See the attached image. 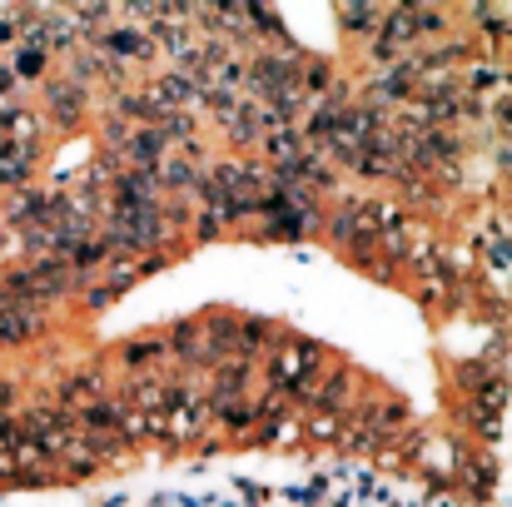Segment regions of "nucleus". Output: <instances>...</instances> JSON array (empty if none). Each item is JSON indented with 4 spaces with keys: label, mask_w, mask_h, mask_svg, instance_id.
Segmentation results:
<instances>
[{
    "label": "nucleus",
    "mask_w": 512,
    "mask_h": 507,
    "mask_svg": "<svg viewBox=\"0 0 512 507\" xmlns=\"http://www.w3.org/2000/svg\"><path fill=\"white\" fill-rule=\"evenodd\" d=\"M269 348H274V353H269V388H284L289 398H294V388L324 363V348H319L314 338L274 334Z\"/></svg>",
    "instance_id": "1"
},
{
    "label": "nucleus",
    "mask_w": 512,
    "mask_h": 507,
    "mask_svg": "<svg viewBox=\"0 0 512 507\" xmlns=\"http://www.w3.org/2000/svg\"><path fill=\"white\" fill-rule=\"evenodd\" d=\"M214 428V413H209V398L174 383L170 393V408H165V438L170 443H199L204 433Z\"/></svg>",
    "instance_id": "2"
},
{
    "label": "nucleus",
    "mask_w": 512,
    "mask_h": 507,
    "mask_svg": "<svg viewBox=\"0 0 512 507\" xmlns=\"http://www.w3.org/2000/svg\"><path fill=\"white\" fill-rule=\"evenodd\" d=\"M294 398H304L314 413H348L353 408V373L348 368H329V363H319L299 388H294Z\"/></svg>",
    "instance_id": "3"
},
{
    "label": "nucleus",
    "mask_w": 512,
    "mask_h": 507,
    "mask_svg": "<svg viewBox=\"0 0 512 507\" xmlns=\"http://www.w3.org/2000/svg\"><path fill=\"white\" fill-rule=\"evenodd\" d=\"M85 105H90V90H85V85H75V80H65V75L45 80V110H50V120L75 125V120L85 115Z\"/></svg>",
    "instance_id": "4"
},
{
    "label": "nucleus",
    "mask_w": 512,
    "mask_h": 507,
    "mask_svg": "<svg viewBox=\"0 0 512 507\" xmlns=\"http://www.w3.org/2000/svg\"><path fill=\"white\" fill-rule=\"evenodd\" d=\"M170 348L189 363V368H214L219 363V353H214V338L204 329V319H189V324H179L170 334Z\"/></svg>",
    "instance_id": "5"
},
{
    "label": "nucleus",
    "mask_w": 512,
    "mask_h": 507,
    "mask_svg": "<svg viewBox=\"0 0 512 507\" xmlns=\"http://www.w3.org/2000/svg\"><path fill=\"white\" fill-rule=\"evenodd\" d=\"M100 45H105V55H110V60H120V65H145V60H155L150 35H145V30H135V25L105 30V35H100Z\"/></svg>",
    "instance_id": "6"
},
{
    "label": "nucleus",
    "mask_w": 512,
    "mask_h": 507,
    "mask_svg": "<svg viewBox=\"0 0 512 507\" xmlns=\"http://www.w3.org/2000/svg\"><path fill=\"white\" fill-rule=\"evenodd\" d=\"M115 204H150V209H160L165 189H160L155 169H120L115 174Z\"/></svg>",
    "instance_id": "7"
},
{
    "label": "nucleus",
    "mask_w": 512,
    "mask_h": 507,
    "mask_svg": "<svg viewBox=\"0 0 512 507\" xmlns=\"http://www.w3.org/2000/svg\"><path fill=\"white\" fill-rule=\"evenodd\" d=\"M45 329L40 304H0V343H25Z\"/></svg>",
    "instance_id": "8"
},
{
    "label": "nucleus",
    "mask_w": 512,
    "mask_h": 507,
    "mask_svg": "<svg viewBox=\"0 0 512 507\" xmlns=\"http://www.w3.org/2000/svg\"><path fill=\"white\" fill-rule=\"evenodd\" d=\"M204 398H209V413H214V423H219L224 433H254V428H259L254 398H214V393H204Z\"/></svg>",
    "instance_id": "9"
},
{
    "label": "nucleus",
    "mask_w": 512,
    "mask_h": 507,
    "mask_svg": "<svg viewBox=\"0 0 512 507\" xmlns=\"http://www.w3.org/2000/svg\"><path fill=\"white\" fill-rule=\"evenodd\" d=\"M100 398H110L100 368H80V373H70L65 388H60V408H65V413H75V408H85V403H100Z\"/></svg>",
    "instance_id": "10"
},
{
    "label": "nucleus",
    "mask_w": 512,
    "mask_h": 507,
    "mask_svg": "<svg viewBox=\"0 0 512 507\" xmlns=\"http://www.w3.org/2000/svg\"><path fill=\"white\" fill-rule=\"evenodd\" d=\"M35 169V145H0V189H25Z\"/></svg>",
    "instance_id": "11"
},
{
    "label": "nucleus",
    "mask_w": 512,
    "mask_h": 507,
    "mask_svg": "<svg viewBox=\"0 0 512 507\" xmlns=\"http://www.w3.org/2000/svg\"><path fill=\"white\" fill-rule=\"evenodd\" d=\"M155 179H160V189H194L199 165H194V160H184V155H165V160L155 165Z\"/></svg>",
    "instance_id": "12"
},
{
    "label": "nucleus",
    "mask_w": 512,
    "mask_h": 507,
    "mask_svg": "<svg viewBox=\"0 0 512 507\" xmlns=\"http://www.w3.org/2000/svg\"><path fill=\"white\" fill-rule=\"evenodd\" d=\"M383 5H339V25L348 35H378Z\"/></svg>",
    "instance_id": "13"
},
{
    "label": "nucleus",
    "mask_w": 512,
    "mask_h": 507,
    "mask_svg": "<svg viewBox=\"0 0 512 507\" xmlns=\"http://www.w3.org/2000/svg\"><path fill=\"white\" fill-rule=\"evenodd\" d=\"M165 348H170L165 338H145V343H125V353H120V358H125V368H145V363H160V358H165Z\"/></svg>",
    "instance_id": "14"
},
{
    "label": "nucleus",
    "mask_w": 512,
    "mask_h": 507,
    "mask_svg": "<svg viewBox=\"0 0 512 507\" xmlns=\"http://www.w3.org/2000/svg\"><path fill=\"white\" fill-rule=\"evenodd\" d=\"M473 20L503 40V30H508V5H473Z\"/></svg>",
    "instance_id": "15"
},
{
    "label": "nucleus",
    "mask_w": 512,
    "mask_h": 507,
    "mask_svg": "<svg viewBox=\"0 0 512 507\" xmlns=\"http://www.w3.org/2000/svg\"><path fill=\"white\" fill-rule=\"evenodd\" d=\"M314 438H343V418L339 413H314Z\"/></svg>",
    "instance_id": "16"
},
{
    "label": "nucleus",
    "mask_w": 512,
    "mask_h": 507,
    "mask_svg": "<svg viewBox=\"0 0 512 507\" xmlns=\"http://www.w3.org/2000/svg\"><path fill=\"white\" fill-rule=\"evenodd\" d=\"M110 299H115V289H110V284H100V289H90V294H85V304H90V309H105Z\"/></svg>",
    "instance_id": "17"
}]
</instances>
